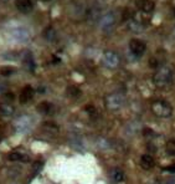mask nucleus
<instances>
[{"label": "nucleus", "instance_id": "f257e3e1", "mask_svg": "<svg viewBox=\"0 0 175 184\" xmlns=\"http://www.w3.org/2000/svg\"><path fill=\"white\" fill-rule=\"evenodd\" d=\"M173 67L170 66H160L158 71L153 76L154 84L158 87H165L171 82L173 80Z\"/></svg>", "mask_w": 175, "mask_h": 184}, {"label": "nucleus", "instance_id": "f03ea898", "mask_svg": "<svg viewBox=\"0 0 175 184\" xmlns=\"http://www.w3.org/2000/svg\"><path fill=\"white\" fill-rule=\"evenodd\" d=\"M152 111L156 117L168 118L173 113V107L164 100H156L152 103Z\"/></svg>", "mask_w": 175, "mask_h": 184}, {"label": "nucleus", "instance_id": "7ed1b4c3", "mask_svg": "<svg viewBox=\"0 0 175 184\" xmlns=\"http://www.w3.org/2000/svg\"><path fill=\"white\" fill-rule=\"evenodd\" d=\"M123 105H124V96L122 93L114 92L106 97V107L111 111H117L122 108Z\"/></svg>", "mask_w": 175, "mask_h": 184}, {"label": "nucleus", "instance_id": "20e7f679", "mask_svg": "<svg viewBox=\"0 0 175 184\" xmlns=\"http://www.w3.org/2000/svg\"><path fill=\"white\" fill-rule=\"evenodd\" d=\"M116 22H117V17H116V14L111 11V13H108L107 15L102 16V19L99 21L101 24V30L106 32V34H109L113 31L114 26H116Z\"/></svg>", "mask_w": 175, "mask_h": 184}, {"label": "nucleus", "instance_id": "39448f33", "mask_svg": "<svg viewBox=\"0 0 175 184\" xmlns=\"http://www.w3.org/2000/svg\"><path fill=\"white\" fill-rule=\"evenodd\" d=\"M102 62L107 69H117L119 66V62H120V58L119 55L114 51H106L103 56H102Z\"/></svg>", "mask_w": 175, "mask_h": 184}, {"label": "nucleus", "instance_id": "423d86ee", "mask_svg": "<svg viewBox=\"0 0 175 184\" xmlns=\"http://www.w3.org/2000/svg\"><path fill=\"white\" fill-rule=\"evenodd\" d=\"M129 50L135 57H140L144 55V52L147 50V45L144 41L139 39H132L129 43Z\"/></svg>", "mask_w": 175, "mask_h": 184}, {"label": "nucleus", "instance_id": "0eeeda50", "mask_svg": "<svg viewBox=\"0 0 175 184\" xmlns=\"http://www.w3.org/2000/svg\"><path fill=\"white\" fill-rule=\"evenodd\" d=\"M13 38L17 41V43H27L30 40V32L25 27H16L13 30Z\"/></svg>", "mask_w": 175, "mask_h": 184}, {"label": "nucleus", "instance_id": "6e6552de", "mask_svg": "<svg viewBox=\"0 0 175 184\" xmlns=\"http://www.w3.org/2000/svg\"><path fill=\"white\" fill-rule=\"evenodd\" d=\"M135 8L143 13H152L155 8V4L152 0H135Z\"/></svg>", "mask_w": 175, "mask_h": 184}, {"label": "nucleus", "instance_id": "1a4fd4ad", "mask_svg": "<svg viewBox=\"0 0 175 184\" xmlns=\"http://www.w3.org/2000/svg\"><path fill=\"white\" fill-rule=\"evenodd\" d=\"M15 6L22 14L31 13L32 9H34V5H32L31 0H15Z\"/></svg>", "mask_w": 175, "mask_h": 184}, {"label": "nucleus", "instance_id": "9d476101", "mask_svg": "<svg viewBox=\"0 0 175 184\" xmlns=\"http://www.w3.org/2000/svg\"><path fill=\"white\" fill-rule=\"evenodd\" d=\"M86 17H87V20L91 22V24L101 21V19H102V16H101V9H98V6H91V8H88Z\"/></svg>", "mask_w": 175, "mask_h": 184}, {"label": "nucleus", "instance_id": "9b49d317", "mask_svg": "<svg viewBox=\"0 0 175 184\" xmlns=\"http://www.w3.org/2000/svg\"><path fill=\"white\" fill-rule=\"evenodd\" d=\"M32 97H34V88L31 86H25L21 90V93H20V102L26 103Z\"/></svg>", "mask_w": 175, "mask_h": 184}, {"label": "nucleus", "instance_id": "f8f14e48", "mask_svg": "<svg viewBox=\"0 0 175 184\" xmlns=\"http://www.w3.org/2000/svg\"><path fill=\"white\" fill-rule=\"evenodd\" d=\"M144 24L140 21V20H137L135 17H133V19H130L129 22H128V27L130 31L133 32H142L144 30Z\"/></svg>", "mask_w": 175, "mask_h": 184}, {"label": "nucleus", "instance_id": "ddd939ff", "mask_svg": "<svg viewBox=\"0 0 175 184\" xmlns=\"http://www.w3.org/2000/svg\"><path fill=\"white\" fill-rule=\"evenodd\" d=\"M37 111L40 112L41 115H45V116H47V115H51L52 112H53V106L50 103V102H47V101H44V102H40L39 105H37Z\"/></svg>", "mask_w": 175, "mask_h": 184}, {"label": "nucleus", "instance_id": "4468645a", "mask_svg": "<svg viewBox=\"0 0 175 184\" xmlns=\"http://www.w3.org/2000/svg\"><path fill=\"white\" fill-rule=\"evenodd\" d=\"M140 165L144 169H152L154 167V159L152 156L149 154H143L142 158H140Z\"/></svg>", "mask_w": 175, "mask_h": 184}, {"label": "nucleus", "instance_id": "2eb2a0df", "mask_svg": "<svg viewBox=\"0 0 175 184\" xmlns=\"http://www.w3.org/2000/svg\"><path fill=\"white\" fill-rule=\"evenodd\" d=\"M14 107L11 105H9L8 102H4V103H0V113L4 115V116H11L14 113Z\"/></svg>", "mask_w": 175, "mask_h": 184}, {"label": "nucleus", "instance_id": "dca6fc26", "mask_svg": "<svg viewBox=\"0 0 175 184\" xmlns=\"http://www.w3.org/2000/svg\"><path fill=\"white\" fill-rule=\"evenodd\" d=\"M44 38L47 41H55L56 40V31H55V29L51 27V26L46 27L45 31H44Z\"/></svg>", "mask_w": 175, "mask_h": 184}, {"label": "nucleus", "instance_id": "f3484780", "mask_svg": "<svg viewBox=\"0 0 175 184\" xmlns=\"http://www.w3.org/2000/svg\"><path fill=\"white\" fill-rule=\"evenodd\" d=\"M30 117H21L19 121L16 122L17 124V131L19 129H27L30 127Z\"/></svg>", "mask_w": 175, "mask_h": 184}, {"label": "nucleus", "instance_id": "a211bd4d", "mask_svg": "<svg viewBox=\"0 0 175 184\" xmlns=\"http://www.w3.org/2000/svg\"><path fill=\"white\" fill-rule=\"evenodd\" d=\"M112 179L114 182H122L124 179V173L120 169H118V168L113 169V172H112Z\"/></svg>", "mask_w": 175, "mask_h": 184}, {"label": "nucleus", "instance_id": "6ab92c4d", "mask_svg": "<svg viewBox=\"0 0 175 184\" xmlns=\"http://www.w3.org/2000/svg\"><path fill=\"white\" fill-rule=\"evenodd\" d=\"M24 65H25V67H26L27 70L34 71V69H35V62H34L32 57H31V55H30V54H27V55L25 56V58H24Z\"/></svg>", "mask_w": 175, "mask_h": 184}, {"label": "nucleus", "instance_id": "aec40b11", "mask_svg": "<svg viewBox=\"0 0 175 184\" xmlns=\"http://www.w3.org/2000/svg\"><path fill=\"white\" fill-rule=\"evenodd\" d=\"M67 95L70 97L76 98V97H78L81 95V90L78 87H76V86H70V87H67Z\"/></svg>", "mask_w": 175, "mask_h": 184}, {"label": "nucleus", "instance_id": "412c9836", "mask_svg": "<svg viewBox=\"0 0 175 184\" xmlns=\"http://www.w3.org/2000/svg\"><path fill=\"white\" fill-rule=\"evenodd\" d=\"M9 159L10 161H27V157H25L19 152H13L9 154Z\"/></svg>", "mask_w": 175, "mask_h": 184}, {"label": "nucleus", "instance_id": "4be33fe9", "mask_svg": "<svg viewBox=\"0 0 175 184\" xmlns=\"http://www.w3.org/2000/svg\"><path fill=\"white\" fill-rule=\"evenodd\" d=\"M166 151L169 154H173L175 156V139H170L166 144Z\"/></svg>", "mask_w": 175, "mask_h": 184}, {"label": "nucleus", "instance_id": "5701e85b", "mask_svg": "<svg viewBox=\"0 0 175 184\" xmlns=\"http://www.w3.org/2000/svg\"><path fill=\"white\" fill-rule=\"evenodd\" d=\"M13 72H14V69L9 66H3L0 69V75H3V76H10Z\"/></svg>", "mask_w": 175, "mask_h": 184}, {"label": "nucleus", "instance_id": "b1692460", "mask_svg": "<svg viewBox=\"0 0 175 184\" xmlns=\"http://www.w3.org/2000/svg\"><path fill=\"white\" fill-rule=\"evenodd\" d=\"M3 97H4V100L9 103V101H13V100H14V93H13V92H6V93H4Z\"/></svg>", "mask_w": 175, "mask_h": 184}, {"label": "nucleus", "instance_id": "393cba45", "mask_svg": "<svg viewBox=\"0 0 175 184\" xmlns=\"http://www.w3.org/2000/svg\"><path fill=\"white\" fill-rule=\"evenodd\" d=\"M165 170L169 172V173H175V164H171V165H169V167H166Z\"/></svg>", "mask_w": 175, "mask_h": 184}, {"label": "nucleus", "instance_id": "a878e982", "mask_svg": "<svg viewBox=\"0 0 175 184\" xmlns=\"http://www.w3.org/2000/svg\"><path fill=\"white\" fill-rule=\"evenodd\" d=\"M164 184H175V180H171V179H170V180H168V182H165Z\"/></svg>", "mask_w": 175, "mask_h": 184}, {"label": "nucleus", "instance_id": "bb28decb", "mask_svg": "<svg viewBox=\"0 0 175 184\" xmlns=\"http://www.w3.org/2000/svg\"><path fill=\"white\" fill-rule=\"evenodd\" d=\"M174 15H175V9H174Z\"/></svg>", "mask_w": 175, "mask_h": 184}]
</instances>
